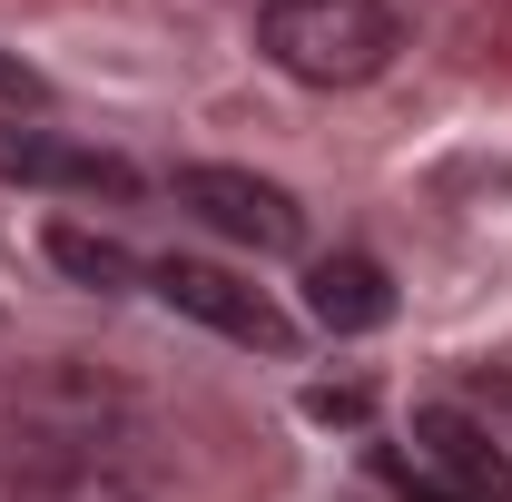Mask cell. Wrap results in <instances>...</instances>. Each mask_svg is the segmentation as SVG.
I'll use <instances>...</instances> for the list:
<instances>
[{
  "label": "cell",
  "instance_id": "obj_4",
  "mask_svg": "<svg viewBox=\"0 0 512 502\" xmlns=\"http://www.w3.org/2000/svg\"><path fill=\"white\" fill-rule=\"evenodd\" d=\"M178 207L207 217L217 237L256 247V256H296L306 247V207L276 188V178H256V168H178Z\"/></svg>",
  "mask_w": 512,
  "mask_h": 502
},
{
  "label": "cell",
  "instance_id": "obj_3",
  "mask_svg": "<svg viewBox=\"0 0 512 502\" xmlns=\"http://www.w3.org/2000/svg\"><path fill=\"white\" fill-rule=\"evenodd\" d=\"M148 286H158V306L197 315V325H217L227 345H256V355H296V325L276 315L266 286L247 276H227V266H207V256H158L148 266Z\"/></svg>",
  "mask_w": 512,
  "mask_h": 502
},
{
  "label": "cell",
  "instance_id": "obj_2",
  "mask_svg": "<svg viewBox=\"0 0 512 502\" xmlns=\"http://www.w3.org/2000/svg\"><path fill=\"white\" fill-rule=\"evenodd\" d=\"M384 483L404 502H512V453L473 414H453V404H424L414 414V434L384 443Z\"/></svg>",
  "mask_w": 512,
  "mask_h": 502
},
{
  "label": "cell",
  "instance_id": "obj_1",
  "mask_svg": "<svg viewBox=\"0 0 512 502\" xmlns=\"http://www.w3.org/2000/svg\"><path fill=\"white\" fill-rule=\"evenodd\" d=\"M394 40H404L394 0H266L256 10V50L296 89H365L394 60Z\"/></svg>",
  "mask_w": 512,
  "mask_h": 502
},
{
  "label": "cell",
  "instance_id": "obj_10",
  "mask_svg": "<svg viewBox=\"0 0 512 502\" xmlns=\"http://www.w3.org/2000/svg\"><path fill=\"white\" fill-rule=\"evenodd\" d=\"M493 404H512V375H493Z\"/></svg>",
  "mask_w": 512,
  "mask_h": 502
},
{
  "label": "cell",
  "instance_id": "obj_8",
  "mask_svg": "<svg viewBox=\"0 0 512 502\" xmlns=\"http://www.w3.org/2000/svg\"><path fill=\"white\" fill-rule=\"evenodd\" d=\"M50 266H69L79 286H99V296H119L128 276H138V256L119 237H89V227H50Z\"/></svg>",
  "mask_w": 512,
  "mask_h": 502
},
{
  "label": "cell",
  "instance_id": "obj_9",
  "mask_svg": "<svg viewBox=\"0 0 512 502\" xmlns=\"http://www.w3.org/2000/svg\"><path fill=\"white\" fill-rule=\"evenodd\" d=\"M0 109H50V79L30 60H10V50H0Z\"/></svg>",
  "mask_w": 512,
  "mask_h": 502
},
{
  "label": "cell",
  "instance_id": "obj_7",
  "mask_svg": "<svg viewBox=\"0 0 512 502\" xmlns=\"http://www.w3.org/2000/svg\"><path fill=\"white\" fill-rule=\"evenodd\" d=\"M0 178H50V188H99V197H128L119 158H99V148H60V138H0Z\"/></svg>",
  "mask_w": 512,
  "mask_h": 502
},
{
  "label": "cell",
  "instance_id": "obj_5",
  "mask_svg": "<svg viewBox=\"0 0 512 502\" xmlns=\"http://www.w3.org/2000/svg\"><path fill=\"white\" fill-rule=\"evenodd\" d=\"M306 315H316L325 335H375L384 315H394V276H384L375 256L335 247V256L306 266Z\"/></svg>",
  "mask_w": 512,
  "mask_h": 502
},
{
  "label": "cell",
  "instance_id": "obj_6",
  "mask_svg": "<svg viewBox=\"0 0 512 502\" xmlns=\"http://www.w3.org/2000/svg\"><path fill=\"white\" fill-rule=\"evenodd\" d=\"M0 493L10 502H138V483L99 453H20Z\"/></svg>",
  "mask_w": 512,
  "mask_h": 502
}]
</instances>
